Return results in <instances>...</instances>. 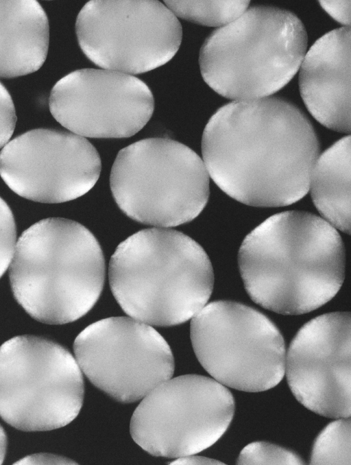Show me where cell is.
<instances>
[{"label":"cell","instance_id":"cell-1","mask_svg":"<svg viewBox=\"0 0 351 465\" xmlns=\"http://www.w3.org/2000/svg\"><path fill=\"white\" fill-rule=\"evenodd\" d=\"M202 152L208 174L227 195L247 205L276 207L307 193L319 143L297 106L264 97L219 108L204 128Z\"/></svg>","mask_w":351,"mask_h":465},{"label":"cell","instance_id":"cell-2","mask_svg":"<svg viewBox=\"0 0 351 465\" xmlns=\"http://www.w3.org/2000/svg\"><path fill=\"white\" fill-rule=\"evenodd\" d=\"M250 297L283 315H300L330 301L345 271L341 238L325 219L304 211L274 215L251 231L238 254Z\"/></svg>","mask_w":351,"mask_h":465},{"label":"cell","instance_id":"cell-3","mask_svg":"<svg viewBox=\"0 0 351 465\" xmlns=\"http://www.w3.org/2000/svg\"><path fill=\"white\" fill-rule=\"evenodd\" d=\"M108 277L124 312L149 325L169 326L193 318L213 288L210 259L179 231L149 228L122 241L112 255Z\"/></svg>","mask_w":351,"mask_h":465},{"label":"cell","instance_id":"cell-4","mask_svg":"<svg viewBox=\"0 0 351 465\" xmlns=\"http://www.w3.org/2000/svg\"><path fill=\"white\" fill-rule=\"evenodd\" d=\"M105 261L92 232L75 221L50 217L26 229L10 265L14 296L35 320L63 324L95 305L103 289Z\"/></svg>","mask_w":351,"mask_h":465},{"label":"cell","instance_id":"cell-5","mask_svg":"<svg viewBox=\"0 0 351 465\" xmlns=\"http://www.w3.org/2000/svg\"><path fill=\"white\" fill-rule=\"evenodd\" d=\"M307 34L293 12L258 5L213 31L199 57L204 82L236 101L271 95L298 72L307 48Z\"/></svg>","mask_w":351,"mask_h":465},{"label":"cell","instance_id":"cell-6","mask_svg":"<svg viewBox=\"0 0 351 465\" xmlns=\"http://www.w3.org/2000/svg\"><path fill=\"white\" fill-rule=\"evenodd\" d=\"M110 183L117 206L128 217L163 228L194 219L209 197L202 160L188 146L165 138L145 139L121 149Z\"/></svg>","mask_w":351,"mask_h":465},{"label":"cell","instance_id":"cell-7","mask_svg":"<svg viewBox=\"0 0 351 465\" xmlns=\"http://www.w3.org/2000/svg\"><path fill=\"white\" fill-rule=\"evenodd\" d=\"M82 370L62 346L33 335L12 337L0 346V416L26 431L66 426L84 399Z\"/></svg>","mask_w":351,"mask_h":465},{"label":"cell","instance_id":"cell-8","mask_svg":"<svg viewBox=\"0 0 351 465\" xmlns=\"http://www.w3.org/2000/svg\"><path fill=\"white\" fill-rule=\"evenodd\" d=\"M191 339L200 364L222 385L257 392L275 387L284 377L282 335L252 307L227 300L205 305L192 318Z\"/></svg>","mask_w":351,"mask_h":465},{"label":"cell","instance_id":"cell-9","mask_svg":"<svg viewBox=\"0 0 351 465\" xmlns=\"http://www.w3.org/2000/svg\"><path fill=\"white\" fill-rule=\"evenodd\" d=\"M234 412V398L221 383L204 376L182 375L161 383L142 398L130 431L148 453L179 458L215 444Z\"/></svg>","mask_w":351,"mask_h":465},{"label":"cell","instance_id":"cell-10","mask_svg":"<svg viewBox=\"0 0 351 465\" xmlns=\"http://www.w3.org/2000/svg\"><path fill=\"white\" fill-rule=\"evenodd\" d=\"M75 32L95 64L131 74L168 62L182 36L177 17L158 1H90L77 15Z\"/></svg>","mask_w":351,"mask_h":465},{"label":"cell","instance_id":"cell-11","mask_svg":"<svg viewBox=\"0 0 351 465\" xmlns=\"http://www.w3.org/2000/svg\"><path fill=\"white\" fill-rule=\"evenodd\" d=\"M76 361L97 388L121 403H133L171 379L169 346L150 325L111 317L86 327L73 344Z\"/></svg>","mask_w":351,"mask_h":465},{"label":"cell","instance_id":"cell-12","mask_svg":"<svg viewBox=\"0 0 351 465\" xmlns=\"http://www.w3.org/2000/svg\"><path fill=\"white\" fill-rule=\"evenodd\" d=\"M101 163L85 138L38 128L9 141L0 152V176L24 198L43 203L75 200L96 184Z\"/></svg>","mask_w":351,"mask_h":465},{"label":"cell","instance_id":"cell-13","mask_svg":"<svg viewBox=\"0 0 351 465\" xmlns=\"http://www.w3.org/2000/svg\"><path fill=\"white\" fill-rule=\"evenodd\" d=\"M49 107L54 119L77 135L120 139L134 135L146 125L154 100L149 88L138 78L82 69L56 83Z\"/></svg>","mask_w":351,"mask_h":465},{"label":"cell","instance_id":"cell-14","mask_svg":"<svg viewBox=\"0 0 351 465\" xmlns=\"http://www.w3.org/2000/svg\"><path fill=\"white\" fill-rule=\"evenodd\" d=\"M349 312H332L306 322L293 339L286 375L295 398L321 416L347 418L351 414Z\"/></svg>","mask_w":351,"mask_h":465},{"label":"cell","instance_id":"cell-15","mask_svg":"<svg viewBox=\"0 0 351 465\" xmlns=\"http://www.w3.org/2000/svg\"><path fill=\"white\" fill-rule=\"evenodd\" d=\"M350 27L333 29L303 59L299 87L311 115L332 130L350 132Z\"/></svg>","mask_w":351,"mask_h":465},{"label":"cell","instance_id":"cell-16","mask_svg":"<svg viewBox=\"0 0 351 465\" xmlns=\"http://www.w3.org/2000/svg\"><path fill=\"white\" fill-rule=\"evenodd\" d=\"M49 40L48 19L37 1H0L1 78L38 70L46 60Z\"/></svg>","mask_w":351,"mask_h":465},{"label":"cell","instance_id":"cell-17","mask_svg":"<svg viewBox=\"0 0 351 465\" xmlns=\"http://www.w3.org/2000/svg\"><path fill=\"white\" fill-rule=\"evenodd\" d=\"M350 136L339 139L317 158L309 189L319 213L333 227L350 232Z\"/></svg>","mask_w":351,"mask_h":465},{"label":"cell","instance_id":"cell-18","mask_svg":"<svg viewBox=\"0 0 351 465\" xmlns=\"http://www.w3.org/2000/svg\"><path fill=\"white\" fill-rule=\"evenodd\" d=\"M177 17L210 27L225 26L239 18L250 1H164Z\"/></svg>","mask_w":351,"mask_h":465},{"label":"cell","instance_id":"cell-19","mask_svg":"<svg viewBox=\"0 0 351 465\" xmlns=\"http://www.w3.org/2000/svg\"><path fill=\"white\" fill-rule=\"evenodd\" d=\"M350 418L328 424L317 437L312 450L311 464H351Z\"/></svg>","mask_w":351,"mask_h":465},{"label":"cell","instance_id":"cell-20","mask_svg":"<svg viewBox=\"0 0 351 465\" xmlns=\"http://www.w3.org/2000/svg\"><path fill=\"white\" fill-rule=\"evenodd\" d=\"M237 464H304L295 453L265 442H254L240 453Z\"/></svg>","mask_w":351,"mask_h":465},{"label":"cell","instance_id":"cell-21","mask_svg":"<svg viewBox=\"0 0 351 465\" xmlns=\"http://www.w3.org/2000/svg\"><path fill=\"white\" fill-rule=\"evenodd\" d=\"M16 243V230L12 212L0 197V278L10 266Z\"/></svg>","mask_w":351,"mask_h":465},{"label":"cell","instance_id":"cell-22","mask_svg":"<svg viewBox=\"0 0 351 465\" xmlns=\"http://www.w3.org/2000/svg\"><path fill=\"white\" fill-rule=\"evenodd\" d=\"M16 122L14 105L6 88L0 82V148L11 138Z\"/></svg>","mask_w":351,"mask_h":465},{"label":"cell","instance_id":"cell-23","mask_svg":"<svg viewBox=\"0 0 351 465\" xmlns=\"http://www.w3.org/2000/svg\"><path fill=\"white\" fill-rule=\"evenodd\" d=\"M350 1H319L322 8L342 25H350Z\"/></svg>","mask_w":351,"mask_h":465},{"label":"cell","instance_id":"cell-24","mask_svg":"<svg viewBox=\"0 0 351 465\" xmlns=\"http://www.w3.org/2000/svg\"><path fill=\"white\" fill-rule=\"evenodd\" d=\"M171 464H223V463L215 460L204 457L193 456V455H188L177 458L175 461L171 463Z\"/></svg>","mask_w":351,"mask_h":465},{"label":"cell","instance_id":"cell-25","mask_svg":"<svg viewBox=\"0 0 351 465\" xmlns=\"http://www.w3.org/2000/svg\"><path fill=\"white\" fill-rule=\"evenodd\" d=\"M43 463L73 464V462L62 457H46L45 456L40 457V455H38L36 457L35 456H32V457H27L17 462V464H43Z\"/></svg>","mask_w":351,"mask_h":465},{"label":"cell","instance_id":"cell-26","mask_svg":"<svg viewBox=\"0 0 351 465\" xmlns=\"http://www.w3.org/2000/svg\"><path fill=\"white\" fill-rule=\"evenodd\" d=\"M7 447V436L3 428L0 425V464L3 462Z\"/></svg>","mask_w":351,"mask_h":465}]
</instances>
